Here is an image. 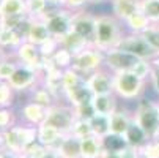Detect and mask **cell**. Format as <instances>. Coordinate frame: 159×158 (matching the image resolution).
<instances>
[{"label": "cell", "instance_id": "f5cc1de1", "mask_svg": "<svg viewBox=\"0 0 159 158\" xmlns=\"http://www.w3.org/2000/svg\"><path fill=\"white\" fill-rule=\"evenodd\" d=\"M17 158H33L32 155H29V153H25V152H22V153H19L17 155Z\"/></svg>", "mask_w": 159, "mask_h": 158}, {"label": "cell", "instance_id": "8d00e7d4", "mask_svg": "<svg viewBox=\"0 0 159 158\" xmlns=\"http://www.w3.org/2000/svg\"><path fill=\"white\" fill-rule=\"evenodd\" d=\"M14 90L8 82L0 81V108H11L14 100Z\"/></svg>", "mask_w": 159, "mask_h": 158}, {"label": "cell", "instance_id": "c3c4849f", "mask_svg": "<svg viewBox=\"0 0 159 158\" xmlns=\"http://www.w3.org/2000/svg\"><path fill=\"white\" fill-rule=\"evenodd\" d=\"M48 3H49V7H48V11L46 13L54 11V10H58V8H65L66 0H48Z\"/></svg>", "mask_w": 159, "mask_h": 158}, {"label": "cell", "instance_id": "b9f144b4", "mask_svg": "<svg viewBox=\"0 0 159 158\" xmlns=\"http://www.w3.org/2000/svg\"><path fill=\"white\" fill-rule=\"evenodd\" d=\"M139 150H140L142 158H159V147H157L156 139H150Z\"/></svg>", "mask_w": 159, "mask_h": 158}, {"label": "cell", "instance_id": "4fadbf2b", "mask_svg": "<svg viewBox=\"0 0 159 158\" xmlns=\"http://www.w3.org/2000/svg\"><path fill=\"white\" fill-rule=\"evenodd\" d=\"M93 97L95 95L92 92V89L88 87L85 78L79 84H76V85H73L70 89H66L65 93H63V98L66 100V103L71 104L73 108H77V106H82V104H87V103H92Z\"/></svg>", "mask_w": 159, "mask_h": 158}, {"label": "cell", "instance_id": "9c48e42d", "mask_svg": "<svg viewBox=\"0 0 159 158\" xmlns=\"http://www.w3.org/2000/svg\"><path fill=\"white\" fill-rule=\"evenodd\" d=\"M140 59L135 57L120 48H113L104 52V68L110 73H120V71H131L135 63Z\"/></svg>", "mask_w": 159, "mask_h": 158}, {"label": "cell", "instance_id": "ab89813d", "mask_svg": "<svg viewBox=\"0 0 159 158\" xmlns=\"http://www.w3.org/2000/svg\"><path fill=\"white\" fill-rule=\"evenodd\" d=\"M39 48V52H41V55L43 57H48V59H51L55 52H57V49L60 48V41L57 40V38H49L48 41H44L41 46H38Z\"/></svg>", "mask_w": 159, "mask_h": 158}, {"label": "cell", "instance_id": "f546056e", "mask_svg": "<svg viewBox=\"0 0 159 158\" xmlns=\"http://www.w3.org/2000/svg\"><path fill=\"white\" fill-rule=\"evenodd\" d=\"M52 63L57 66L58 70H68L73 66V60H74V55L68 51L66 48H63L60 44V48L57 49V52L51 57Z\"/></svg>", "mask_w": 159, "mask_h": 158}, {"label": "cell", "instance_id": "8992f818", "mask_svg": "<svg viewBox=\"0 0 159 158\" xmlns=\"http://www.w3.org/2000/svg\"><path fill=\"white\" fill-rule=\"evenodd\" d=\"M43 19L46 21L51 35L58 41L73 30V11H70L68 8H58L49 11L44 14Z\"/></svg>", "mask_w": 159, "mask_h": 158}, {"label": "cell", "instance_id": "cb8c5ba5", "mask_svg": "<svg viewBox=\"0 0 159 158\" xmlns=\"http://www.w3.org/2000/svg\"><path fill=\"white\" fill-rule=\"evenodd\" d=\"M117 95H95L92 100V104L96 111V114H104V116H110L113 111L117 109Z\"/></svg>", "mask_w": 159, "mask_h": 158}, {"label": "cell", "instance_id": "7dc6e473", "mask_svg": "<svg viewBox=\"0 0 159 158\" xmlns=\"http://www.w3.org/2000/svg\"><path fill=\"white\" fill-rule=\"evenodd\" d=\"M150 81H151V87L154 89V92L159 95V68H156V66H153V70H151Z\"/></svg>", "mask_w": 159, "mask_h": 158}, {"label": "cell", "instance_id": "74e56055", "mask_svg": "<svg viewBox=\"0 0 159 158\" xmlns=\"http://www.w3.org/2000/svg\"><path fill=\"white\" fill-rule=\"evenodd\" d=\"M151 70H153V63H151V60H143V59H140L137 63H135V66H134L131 71H132L135 76H139L140 79L147 81V79H150Z\"/></svg>", "mask_w": 159, "mask_h": 158}, {"label": "cell", "instance_id": "d4e9b609", "mask_svg": "<svg viewBox=\"0 0 159 158\" xmlns=\"http://www.w3.org/2000/svg\"><path fill=\"white\" fill-rule=\"evenodd\" d=\"M3 147L10 152H14V153L24 152V144L20 141L17 125H13L8 130H3Z\"/></svg>", "mask_w": 159, "mask_h": 158}, {"label": "cell", "instance_id": "3957f363", "mask_svg": "<svg viewBox=\"0 0 159 158\" xmlns=\"http://www.w3.org/2000/svg\"><path fill=\"white\" fill-rule=\"evenodd\" d=\"M76 112L74 108L68 103H60L57 101L54 106L48 108L46 111V119H44V125L54 127L63 134L71 133V128L76 122Z\"/></svg>", "mask_w": 159, "mask_h": 158}, {"label": "cell", "instance_id": "db71d44e", "mask_svg": "<svg viewBox=\"0 0 159 158\" xmlns=\"http://www.w3.org/2000/svg\"><path fill=\"white\" fill-rule=\"evenodd\" d=\"M101 2H104V0H90V3H101Z\"/></svg>", "mask_w": 159, "mask_h": 158}, {"label": "cell", "instance_id": "d590c367", "mask_svg": "<svg viewBox=\"0 0 159 158\" xmlns=\"http://www.w3.org/2000/svg\"><path fill=\"white\" fill-rule=\"evenodd\" d=\"M71 134H74L76 138L82 139L87 138L90 134H93L92 131V125H90V120H84V119H76L73 128H71Z\"/></svg>", "mask_w": 159, "mask_h": 158}, {"label": "cell", "instance_id": "11a10c76", "mask_svg": "<svg viewBox=\"0 0 159 158\" xmlns=\"http://www.w3.org/2000/svg\"><path fill=\"white\" fill-rule=\"evenodd\" d=\"M156 109H157V117H159V103H156Z\"/></svg>", "mask_w": 159, "mask_h": 158}, {"label": "cell", "instance_id": "ba28073f", "mask_svg": "<svg viewBox=\"0 0 159 158\" xmlns=\"http://www.w3.org/2000/svg\"><path fill=\"white\" fill-rule=\"evenodd\" d=\"M39 82H41V74L36 70L30 68L27 65H22V63H19V66L8 81V84L11 85V89L16 93L32 92Z\"/></svg>", "mask_w": 159, "mask_h": 158}, {"label": "cell", "instance_id": "f1b7e54d", "mask_svg": "<svg viewBox=\"0 0 159 158\" xmlns=\"http://www.w3.org/2000/svg\"><path fill=\"white\" fill-rule=\"evenodd\" d=\"M92 125V131L96 136L106 139L107 136H110V116H104V114H95V117L90 120Z\"/></svg>", "mask_w": 159, "mask_h": 158}, {"label": "cell", "instance_id": "9a60e30c", "mask_svg": "<svg viewBox=\"0 0 159 158\" xmlns=\"http://www.w3.org/2000/svg\"><path fill=\"white\" fill-rule=\"evenodd\" d=\"M132 119H134V116L129 114L126 109L117 108L110 114V134L123 138L128 131V128H129V125L132 123Z\"/></svg>", "mask_w": 159, "mask_h": 158}, {"label": "cell", "instance_id": "f35d334b", "mask_svg": "<svg viewBox=\"0 0 159 158\" xmlns=\"http://www.w3.org/2000/svg\"><path fill=\"white\" fill-rule=\"evenodd\" d=\"M16 125V114L11 108H0V131Z\"/></svg>", "mask_w": 159, "mask_h": 158}, {"label": "cell", "instance_id": "7a4b0ae2", "mask_svg": "<svg viewBox=\"0 0 159 158\" xmlns=\"http://www.w3.org/2000/svg\"><path fill=\"white\" fill-rule=\"evenodd\" d=\"M145 85L147 81L135 76L132 71L113 73V93L121 100H139L145 92Z\"/></svg>", "mask_w": 159, "mask_h": 158}, {"label": "cell", "instance_id": "6f0895ef", "mask_svg": "<svg viewBox=\"0 0 159 158\" xmlns=\"http://www.w3.org/2000/svg\"><path fill=\"white\" fill-rule=\"evenodd\" d=\"M156 142H157V147H159V139H156Z\"/></svg>", "mask_w": 159, "mask_h": 158}, {"label": "cell", "instance_id": "f907efd6", "mask_svg": "<svg viewBox=\"0 0 159 158\" xmlns=\"http://www.w3.org/2000/svg\"><path fill=\"white\" fill-rule=\"evenodd\" d=\"M38 158H61V156H60V153L57 152V149H51V147H48L46 150L43 152V155L38 156Z\"/></svg>", "mask_w": 159, "mask_h": 158}, {"label": "cell", "instance_id": "e575fe53", "mask_svg": "<svg viewBox=\"0 0 159 158\" xmlns=\"http://www.w3.org/2000/svg\"><path fill=\"white\" fill-rule=\"evenodd\" d=\"M82 79H84V76H82L77 70H74L73 66H71V68H68V70H63V74H61L63 93H65V90H66V89H70V87H73V85L79 84Z\"/></svg>", "mask_w": 159, "mask_h": 158}, {"label": "cell", "instance_id": "44dd1931", "mask_svg": "<svg viewBox=\"0 0 159 158\" xmlns=\"http://www.w3.org/2000/svg\"><path fill=\"white\" fill-rule=\"evenodd\" d=\"M123 139H125L126 146H131V147H135V149H140L143 144H147L150 141L148 134L142 130V127L135 122L134 119H132V123L129 125L126 134L123 136Z\"/></svg>", "mask_w": 159, "mask_h": 158}, {"label": "cell", "instance_id": "681fc988", "mask_svg": "<svg viewBox=\"0 0 159 158\" xmlns=\"http://www.w3.org/2000/svg\"><path fill=\"white\" fill-rule=\"evenodd\" d=\"M99 158H120V150H113V149L104 147V150L99 155Z\"/></svg>", "mask_w": 159, "mask_h": 158}, {"label": "cell", "instance_id": "4dcf8cb0", "mask_svg": "<svg viewBox=\"0 0 159 158\" xmlns=\"http://www.w3.org/2000/svg\"><path fill=\"white\" fill-rule=\"evenodd\" d=\"M140 11L153 26H159V0H140Z\"/></svg>", "mask_w": 159, "mask_h": 158}, {"label": "cell", "instance_id": "ffe728a7", "mask_svg": "<svg viewBox=\"0 0 159 158\" xmlns=\"http://www.w3.org/2000/svg\"><path fill=\"white\" fill-rule=\"evenodd\" d=\"M65 134L60 133L58 130H55L54 127H49V125H44L41 123L38 127V141L46 146V147H51V149H57L58 144L61 142Z\"/></svg>", "mask_w": 159, "mask_h": 158}, {"label": "cell", "instance_id": "1f68e13d", "mask_svg": "<svg viewBox=\"0 0 159 158\" xmlns=\"http://www.w3.org/2000/svg\"><path fill=\"white\" fill-rule=\"evenodd\" d=\"M19 66V62L17 59H10V55H3L2 60H0V81L3 82H8L10 78L13 76V73L16 71V68Z\"/></svg>", "mask_w": 159, "mask_h": 158}, {"label": "cell", "instance_id": "680465c9", "mask_svg": "<svg viewBox=\"0 0 159 158\" xmlns=\"http://www.w3.org/2000/svg\"><path fill=\"white\" fill-rule=\"evenodd\" d=\"M0 2H2V0H0Z\"/></svg>", "mask_w": 159, "mask_h": 158}, {"label": "cell", "instance_id": "277c9868", "mask_svg": "<svg viewBox=\"0 0 159 158\" xmlns=\"http://www.w3.org/2000/svg\"><path fill=\"white\" fill-rule=\"evenodd\" d=\"M132 116H134V120L148 134V138L156 139L159 133V117H157L156 103L151 100H140Z\"/></svg>", "mask_w": 159, "mask_h": 158}, {"label": "cell", "instance_id": "6da1fadb", "mask_svg": "<svg viewBox=\"0 0 159 158\" xmlns=\"http://www.w3.org/2000/svg\"><path fill=\"white\" fill-rule=\"evenodd\" d=\"M125 35L121 29V22L113 14H96V32L95 44L101 51H109L118 46L121 36Z\"/></svg>", "mask_w": 159, "mask_h": 158}, {"label": "cell", "instance_id": "2e32d148", "mask_svg": "<svg viewBox=\"0 0 159 158\" xmlns=\"http://www.w3.org/2000/svg\"><path fill=\"white\" fill-rule=\"evenodd\" d=\"M46 108H43L38 103L33 101H27L24 106L20 108V117L24 119L25 123L33 125V127H39L44 119H46Z\"/></svg>", "mask_w": 159, "mask_h": 158}, {"label": "cell", "instance_id": "9f6ffc18", "mask_svg": "<svg viewBox=\"0 0 159 158\" xmlns=\"http://www.w3.org/2000/svg\"><path fill=\"white\" fill-rule=\"evenodd\" d=\"M5 54H2V49H0V60H2V57H3Z\"/></svg>", "mask_w": 159, "mask_h": 158}, {"label": "cell", "instance_id": "4316f807", "mask_svg": "<svg viewBox=\"0 0 159 158\" xmlns=\"http://www.w3.org/2000/svg\"><path fill=\"white\" fill-rule=\"evenodd\" d=\"M22 41H25L24 36L20 35L19 30H14V29H3L0 27V49H16Z\"/></svg>", "mask_w": 159, "mask_h": 158}, {"label": "cell", "instance_id": "30bf717a", "mask_svg": "<svg viewBox=\"0 0 159 158\" xmlns=\"http://www.w3.org/2000/svg\"><path fill=\"white\" fill-rule=\"evenodd\" d=\"M19 63L22 65H27L30 68L36 70L39 74L43 71V65H44V57L39 52V48L36 44H32L30 41H22L19 46L14 49L13 54Z\"/></svg>", "mask_w": 159, "mask_h": 158}, {"label": "cell", "instance_id": "bcb514c9", "mask_svg": "<svg viewBox=\"0 0 159 158\" xmlns=\"http://www.w3.org/2000/svg\"><path fill=\"white\" fill-rule=\"evenodd\" d=\"M90 3V0H66V5H65V8H68L70 11H79V10H82L85 5H88Z\"/></svg>", "mask_w": 159, "mask_h": 158}, {"label": "cell", "instance_id": "83f0119b", "mask_svg": "<svg viewBox=\"0 0 159 158\" xmlns=\"http://www.w3.org/2000/svg\"><path fill=\"white\" fill-rule=\"evenodd\" d=\"M19 14H27L25 0H2L0 2V17L19 16Z\"/></svg>", "mask_w": 159, "mask_h": 158}, {"label": "cell", "instance_id": "7c38bea8", "mask_svg": "<svg viewBox=\"0 0 159 158\" xmlns=\"http://www.w3.org/2000/svg\"><path fill=\"white\" fill-rule=\"evenodd\" d=\"M87 84L92 89L93 95H112L113 93V73L106 68H101L92 74H88Z\"/></svg>", "mask_w": 159, "mask_h": 158}, {"label": "cell", "instance_id": "ee69618b", "mask_svg": "<svg viewBox=\"0 0 159 158\" xmlns=\"http://www.w3.org/2000/svg\"><path fill=\"white\" fill-rule=\"evenodd\" d=\"M46 149H48V147H46V146H43L39 141H35L33 144H30L29 147H25V150H24V152H25V153H29V155H32L33 158H38V156H41V155H43V152L46 150Z\"/></svg>", "mask_w": 159, "mask_h": 158}, {"label": "cell", "instance_id": "5b68a950", "mask_svg": "<svg viewBox=\"0 0 159 158\" xmlns=\"http://www.w3.org/2000/svg\"><path fill=\"white\" fill-rule=\"evenodd\" d=\"M73 68L77 70L84 78L104 68V51L98 49L96 46H88L87 49L74 55Z\"/></svg>", "mask_w": 159, "mask_h": 158}, {"label": "cell", "instance_id": "ac0fdd59", "mask_svg": "<svg viewBox=\"0 0 159 158\" xmlns=\"http://www.w3.org/2000/svg\"><path fill=\"white\" fill-rule=\"evenodd\" d=\"M102 150H104V139L96 136V134H90V136L80 139L82 158H99Z\"/></svg>", "mask_w": 159, "mask_h": 158}, {"label": "cell", "instance_id": "e0dca14e", "mask_svg": "<svg viewBox=\"0 0 159 158\" xmlns=\"http://www.w3.org/2000/svg\"><path fill=\"white\" fill-rule=\"evenodd\" d=\"M137 11H140V0H112V14L120 22H125Z\"/></svg>", "mask_w": 159, "mask_h": 158}, {"label": "cell", "instance_id": "836d02e7", "mask_svg": "<svg viewBox=\"0 0 159 158\" xmlns=\"http://www.w3.org/2000/svg\"><path fill=\"white\" fill-rule=\"evenodd\" d=\"M48 0H25V8L29 17H44L48 11Z\"/></svg>", "mask_w": 159, "mask_h": 158}, {"label": "cell", "instance_id": "d6986e66", "mask_svg": "<svg viewBox=\"0 0 159 158\" xmlns=\"http://www.w3.org/2000/svg\"><path fill=\"white\" fill-rule=\"evenodd\" d=\"M57 152L60 153L61 158H82V155H80V139L76 138L71 133L65 134L61 142L57 147Z\"/></svg>", "mask_w": 159, "mask_h": 158}, {"label": "cell", "instance_id": "7bdbcfd3", "mask_svg": "<svg viewBox=\"0 0 159 158\" xmlns=\"http://www.w3.org/2000/svg\"><path fill=\"white\" fill-rule=\"evenodd\" d=\"M74 112H76L77 119H84V120H92L95 117V114H96V111H95L92 103H87V104L74 108Z\"/></svg>", "mask_w": 159, "mask_h": 158}, {"label": "cell", "instance_id": "52a82bcc", "mask_svg": "<svg viewBox=\"0 0 159 158\" xmlns=\"http://www.w3.org/2000/svg\"><path fill=\"white\" fill-rule=\"evenodd\" d=\"M117 48L139 57V59H143V60H151L156 55V52L153 51V48L148 44V41L143 38L142 33H131V32L125 33Z\"/></svg>", "mask_w": 159, "mask_h": 158}, {"label": "cell", "instance_id": "5bb4252c", "mask_svg": "<svg viewBox=\"0 0 159 158\" xmlns=\"http://www.w3.org/2000/svg\"><path fill=\"white\" fill-rule=\"evenodd\" d=\"M52 38L48 24L43 17H29V24L25 30V41H30L32 44L41 46L44 41Z\"/></svg>", "mask_w": 159, "mask_h": 158}, {"label": "cell", "instance_id": "d6a6232c", "mask_svg": "<svg viewBox=\"0 0 159 158\" xmlns=\"http://www.w3.org/2000/svg\"><path fill=\"white\" fill-rule=\"evenodd\" d=\"M17 131H19L22 144H24V150H25V147H29L30 144L38 141V127H33V125H29V123L17 125Z\"/></svg>", "mask_w": 159, "mask_h": 158}, {"label": "cell", "instance_id": "603a6c76", "mask_svg": "<svg viewBox=\"0 0 159 158\" xmlns=\"http://www.w3.org/2000/svg\"><path fill=\"white\" fill-rule=\"evenodd\" d=\"M30 95H32V98H30V101H33V103H38V104H41L43 108H51V106H54L58 100H57V97L51 92V90L44 85V84H38L32 92H30Z\"/></svg>", "mask_w": 159, "mask_h": 158}, {"label": "cell", "instance_id": "60d3db41", "mask_svg": "<svg viewBox=\"0 0 159 158\" xmlns=\"http://www.w3.org/2000/svg\"><path fill=\"white\" fill-rule=\"evenodd\" d=\"M143 38L148 41V44L153 48V51L157 54L159 52V26H151L148 30H145L143 33Z\"/></svg>", "mask_w": 159, "mask_h": 158}, {"label": "cell", "instance_id": "8fae6325", "mask_svg": "<svg viewBox=\"0 0 159 158\" xmlns=\"http://www.w3.org/2000/svg\"><path fill=\"white\" fill-rule=\"evenodd\" d=\"M73 32L85 38L90 44H95L96 32V14L87 13L84 10L73 13Z\"/></svg>", "mask_w": 159, "mask_h": 158}, {"label": "cell", "instance_id": "484cf974", "mask_svg": "<svg viewBox=\"0 0 159 158\" xmlns=\"http://www.w3.org/2000/svg\"><path fill=\"white\" fill-rule=\"evenodd\" d=\"M123 24L126 26L128 32L131 33H143L145 30H148L153 24L150 22V19L142 13V11H137L135 14H132L129 19H126Z\"/></svg>", "mask_w": 159, "mask_h": 158}, {"label": "cell", "instance_id": "816d5d0a", "mask_svg": "<svg viewBox=\"0 0 159 158\" xmlns=\"http://www.w3.org/2000/svg\"><path fill=\"white\" fill-rule=\"evenodd\" d=\"M151 63H153V66H156V68H159V52L151 59Z\"/></svg>", "mask_w": 159, "mask_h": 158}, {"label": "cell", "instance_id": "7402d4cb", "mask_svg": "<svg viewBox=\"0 0 159 158\" xmlns=\"http://www.w3.org/2000/svg\"><path fill=\"white\" fill-rule=\"evenodd\" d=\"M60 44H61L63 48H66L73 55L82 52V51L87 49L88 46H93V44H90L85 38H82L80 35H77V33L73 32V30L68 33L66 36H63V38L60 40Z\"/></svg>", "mask_w": 159, "mask_h": 158}, {"label": "cell", "instance_id": "f6af8a7d", "mask_svg": "<svg viewBox=\"0 0 159 158\" xmlns=\"http://www.w3.org/2000/svg\"><path fill=\"white\" fill-rule=\"evenodd\" d=\"M120 158H142L140 150L131 147V146H125L123 149H120Z\"/></svg>", "mask_w": 159, "mask_h": 158}]
</instances>
